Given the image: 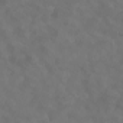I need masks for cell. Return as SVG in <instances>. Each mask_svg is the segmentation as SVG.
Wrapping results in <instances>:
<instances>
[{
  "mask_svg": "<svg viewBox=\"0 0 123 123\" xmlns=\"http://www.w3.org/2000/svg\"><path fill=\"white\" fill-rule=\"evenodd\" d=\"M97 103H98V104H103V106H107V104H109V96H107V94H101V96L97 98Z\"/></svg>",
  "mask_w": 123,
  "mask_h": 123,
  "instance_id": "obj_1",
  "label": "cell"
},
{
  "mask_svg": "<svg viewBox=\"0 0 123 123\" xmlns=\"http://www.w3.org/2000/svg\"><path fill=\"white\" fill-rule=\"evenodd\" d=\"M81 86H83V88H84V91L86 93H91V90H90V81H88V78H83V81H81Z\"/></svg>",
  "mask_w": 123,
  "mask_h": 123,
  "instance_id": "obj_2",
  "label": "cell"
},
{
  "mask_svg": "<svg viewBox=\"0 0 123 123\" xmlns=\"http://www.w3.org/2000/svg\"><path fill=\"white\" fill-rule=\"evenodd\" d=\"M13 33H15V36H19V38H23L25 36V31H23L22 26H16L15 31H13Z\"/></svg>",
  "mask_w": 123,
  "mask_h": 123,
  "instance_id": "obj_3",
  "label": "cell"
},
{
  "mask_svg": "<svg viewBox=\"0 0 123 123\" xmlns=\"http://www.w3.org/2000/svg\"><path fill=\"white\" fill-rule=\"evenodd\" d=\"M7 59H9L10 64H16V62H18V56H16L15 54H9V58H7Z\"/></svg>",
  "mask_w": 123,
  "mask_h": 123,
  "instance_id": "obj_4",
  "label": "cell"
},
{
  "mask_svg": "<svg viewBox=\"0 0 123 123\" xmlns=\"http://www.w3.org/2000/svg\"><path fill=\"white\" fill-rule=\"evenodd\" d=\"M6 51H7V54H15V45L9 42V43L6 45Z\"/></svg>",
  "mask_w": 123,
  "mask_h": 123,
  "instance_id": "obj_5",
  "label": "cell"
},
{
  "mask_svg": "<svg viewBox=\"0 0 123 123\" xmlns=\"http://www.w3.org/2000/svg\"><path fill=\"white\" fill-rule=\"evenodd\" d=\"M58 16H59V10H58V9H54V10L51 12V18H52V19H58Z\"/></svg>",
  "mask_w": 123,
  "mask_h": 123,
  "instance_id": "obj_6",
  "label": "cell"
},
{
  "mask_svg": "<svg viewBox=\"0 0 123 123\" xmlns=\"http://www.w3.org/2000/svg\"><path fill=\"white\" fill-rule=\"evenodd\" d=\"M49 36H51V38H56V36H58V31L51 28V29H49Z\"/></svg>",
  "mask_w": 123,
  "mask_h": 123,
  "instance_id": "obj_7",
  "label": "cell"
},
{
  "mask_svg": "<svg viewBox=\"0 0 123 123\" xmlns=\"http://www.w3.org/2000/svg\"><path fill=\"white\" fill-rule=\"evenodd\" d=\"M29 62H32V56L29 54H26L25 55V64H29Z\"/></svg>",
  "mask_w": 123,
  "mask_h": 123,
  "instance_id": "obj_8",
  "label": "cell"
},
{
  "mask_svg": "<svg viewBox=\"0 0 123 123\" xmlns=\"http://www.w3.org/2000/svg\"><path fill=\"white\" fill-rule=\"evenodd\" d=\"M7 6V0H0V7H6Z\"/></svg>",
  "mask_w": 123,
  "mask_h": 123,
  "instance_id": "obj_9",
  "label": "cell"
},
{
  "mask_svg": "<svg viewBox=\"0 0 123 123\" xmlns=\"http://www.w3.org/2000/svg\"><path fill=\"white\" fill-rule=\"evenodd\" d=\"M39 51H41V52H46V48H45V46H41Z\"/></svg>",
  "mask_w": 123,
  "mask_h": 123,
  "instance_id": "obj_10",
  "label": "cell"
},
{
  "mask_svg": "<svg viewBox=\"0 0 123 123\" xmlns=\"http://www.w3.org/2000/svg\"><path fill=\"white\" fill-rule=\"evenodd\" d=\"M0 56H2V51H0Z\"/></svg>",
  "mask_w": 123,
  "mask_h": 123,
  "instance_id": "obj_11",
  "label": "cell"
}]
</instances>
